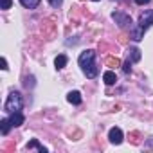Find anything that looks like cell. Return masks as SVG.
<instances>
[{
  "mask_svg": "<svg viewBox=\"0 0 153 153\" xmlns=\"http://www.w3.org/2000/svg\"><path fill=\"white\" fill-rule=\"evenodd\" d=\"M9 121H11V124L16 128V126H22L25 119H24L22 112H13V114H9Z\"/></svg>",
  "mask_w": 153,
  "mask_h": 153,
  "instance_id": "7",
  "label": "cell"
},
{
  "mask_svg": "<svg viewBox=\"0 0 153 153\" xmlns=\"http://www.w3.org/2000/svg\"><path fill=\"white\" fill-rule=\"evenodd\" d=\"M112 18L115 20V24H117L119 27H126V25L131 27V18H130L126 13H123V11H115V13H112Z\"/></svg>",
  "mask_w": 153,
  "mask_h": 153,
  "instance_id": "3",
  "label": "cell"
},
{
  "mask_svg": "<svg viewBox=\"0 0 153 153\" xmlns=\"http://www.w3.org/2000/svg\"><path fill=\"white\" fill-rule=\"evenodd\" d=\"M130 58H131V61H139L140 59V51L137 47H131L130 49Z\"/></svg>",
  "mask_w": 153,
  "mask_h": 153,
  "instance_id": "15",
  "label": "cell"
},
{
  "mask_svg": "<svg viewBox=\"0 0 153 153\" xmlns=\"http://www.w3.org/2000/svg\"><path fill=\"white\" fill-rule=\"evenodd\" d=\"M106 65L112 67V68H114V67H121V59L115 58V56H108V58H106Z\"/></svg>",
  "mask_w": 153,
  "mask_h": 153,
  "instance_id": "14",
  "label": "cell"
},
{
  "mask_svg": "<svg viewBox=\"0 0 153 153\" xmlns=\"http://www.w3.org/2000/svg\"><path fill=\"white\" fill-rule=\"evenodd\" d=\"M11 4H13V0H0V7L2 9H9Z\"/></svg>",
  "mask_w": 153,
  "mask_h": 153,
  "instance_id": "16",
  "label": "cell"
},
{
  "mask_svg": "<svg viewBox=\"0 0 153 153\" xmlns=\"http://www.w3.org/2000/svg\"><path fill=\"white\" fill-rule=\"evenodd\" d=\"M144 27H140V25H137V27H131V31H130V38L131 40H135V42H140L142 38H144Z\"/></svg>",
  "mask_w": 153,
  "mask_h": 153,
  "instance_id": "6",
  "label": "cell"
},
{
  "mask_svg": "<svg viewBox=\"0 0 153 153\" xmlns=\"http://www.w3.org/2000/svg\"><path fill=\"white\" fill-rule=\"evenodd\" d=\"M24 106V99H22V94L20 92H11L6 105H4V110L7 114H13V112H20Z\"/></svg>",
  "mask_w": 153,
  "mask_h": 153,
  "instance_id": "2",
  "label": "cell"
},
{
  "mask_svg": "<svg viewBox=\"0 0 153 153\" xmlns=\"http://www.w3.org/2000/svg\"><path fill=\"white\" fill-rule=\"evenodd\" d=\"M139 25L144 27V29H148L149 25H153V9H148V11H144L139 16Z\"/></svg>",
  "mask_w": 153,
  "mask_h": 153,
  "instance_id": "4",
  "label": "cell"
},
{
  "mask_svg": "<svg viewBox=\"0 0 153 153\" xmlns=\"http://www.w3.org/2000/svg\"><path fill=\"white\" fill-rule=\"evenodd\" d=\"M33 148H36V149H40L42 153H47V151H49V149H47L45 146H42V144H40V142H38L36 139H33V140H31V142L27 144V149H33Z\"/></svg>",
  "mask_w": 153,
  "mask_h": 153,
  "instance_id": "12",
  "label": "cell"
},
{
  "mask_svg": "<svg viewBox=\"0 0 153 153\" xmlns=\"http://www.w3.org/2000/svg\"><path fill=\"white\" fill-rule=\"evenodd\" d=\"M94 58H96V52L92 49H88V51L81 52L79 54V59H78L81 70L85 72V76H87V78H90V79H94L96 76H97V67L94 63Z\"/></svg>",
  "mask_w": 153,
  "mask_h": 153,
  "instance_id": "1",
  "label": "cell"
},
{
  "mask_svg": "<svg viewBox=\"0 0 153 153\" xmlns=\"http://www.w3.org/2000/svg\"><path fill=\"white\" fill-rule=\"evenodd\" d=\"M94 2H99V0H94Z\"/></svg>",
  "mask_w": 153,
  "mask_h": 153,
  "instance_id": "21",
  "label": "cell"
},
{
  "mask_svg": "<svg viewBox=\"0 0 153 153\" xmlns=\"http://www.w3.org/2000/svg\"><path fill=\"white\" fill-rule=\"evenodd\" d=\"M67 101L72 103V105H79V103H81V94H79L78 90H72V92H68Z\"/></svg>",
  "mask_w": 153,
  "mask_h": 153,
  "instance_id": "8",
  "label": "cell"
},
{
  "mask_svg": "<svg viewBox=\"0 0 153 153\" xmlns=\"http://www.w3.org/2000/svg\"><path fill=\"white\" fill-rule=\"evenodd\" d=\"M2 68H4V70H7V68H9V67H7V59H6V58H2Z\"/></svg>",
  "mask_w": 153,
  "mask_h": 153,
  "instance_id": "20",
  "label": "cell"
},
{
  "mask_svg": "<svg viewBox=\"0 0 153 153\" xmlns=\"http://www.w3.org/2000/svg\"><path fill=\"white\" fill-rule=\"evenodd\" d=\"M67 61H68V59H67V56H65V54H59V56H56L54 65H56V68L59 70V68H63V67L67 65Z\"/></svg>",
  "mask_w": 153,
  "mask_h": 153,
  "instance_id": "11",
  "label": "cell"
},
{
  "mask_svg": "<svg viewBox=\"0 0 153 153\" xmlns=\"http://www.w3.org/2000/svg\"><path fill=\"white\" fill-rule=\"evenodd\" d=\"M123 70H124L126 74H130V72H131V67H130V59H128V61L123 65Z\"/></svg>",
  "mask_w": 153,
  "mask_h": 153,
  "instance_id": "18",
  "label": "cell"
},
{
  "mask_svg": "<svg viewBox=\"0 0 153 153\" xmlns=\"http://www.w3.org/2000/svg\"><path fill=\"white\" fill-rule=\"evenodd\" d=\"M11 126H13V124H11L9 119H2V121H0V131H2V135H7Z\"/></svg>",
  "mask_w": 153,
  "mask_h": 153,
  "instance_id": "10",
  "label": "cell"
},
{
  "mask_svg": "<svg viewBox=\"0 0 153 153\" xmlns=\"http://www.w3.org/2000/svg\"><path fill=\"white\" fill-rule=\"evenodd\" d=\"M49 4H51L52 7H59V6L63 4V0H49Z\"/></svg>",
  "mask_w": 153,
  "mask_h": 153,
  "instance_id": "17",
  "label": "cell"
},
{
  "mask_svg": "<svg viewBox=\"0 0 153 153\" xmlns=\"http://www.w3.org/2000/svg\"><path fill=\"white\" fill-rule=\"evenodd\" d=\"M103 81H105L106 85H114V83L117 81V76H115V72H112V70H106V72L103 74Z\"/></svg>",
  "mask_w": 153,
  "mask_h": 153,
  "instance_id": "9",
  "label": "cell"
},
{
  "mask_svg": "<svg viewBox=\"0 0 153 153\" xmlns=\"http://www.w3.org/2000/svg\"><path fill=\"white\" fill-rule=\"evenodd\" d=\"M20 4L24 7H27V9H34V7H38L40 0H20Z\"/></svg>",
  "mask_w": 153,
  "mask_h": 153,
  "instance_id": "13",
  "label": "cell"
},
{
  "mask_svg": "<svg viewBox=\"0 0 153 153\" xmlns=\"http://www.w3.org/2000/svg\"><path fill=\"white\" fill-rule=\"evenodd\" d=\"M108 139H110L112 144H121L123 142V131H121V128H112L108 131Z\"/></svg>",
  "mask_w": 153,
  "mask_h": 153,
  "instance_id": "5",
  "label": "cell"
},
{
  "mask_svg": "<svg viewBox=\"0 0 153 153\" xmlns=\"http://www.w3.org/2000/svg\"><path fill=\"white\" fill-rule=\"evenodd\" d=\"M135 4H139V6H144V4H149V0H135Z\"/></svg>",
  "mask_w": 153,
  "mask_h": 153,
  "instance_id": "19",
  "label": "cell"
}]
</instances>
